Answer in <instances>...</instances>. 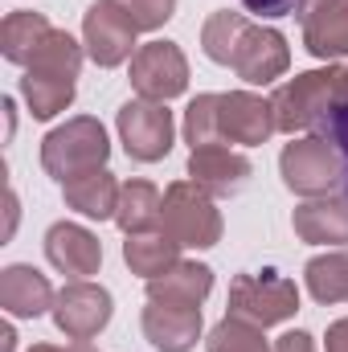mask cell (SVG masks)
Wrapping results in <instances>:
<instances>
[{
  "label": "cell",
  "instance_id": "cell-1",
  "mask_svg": "<svg viewBox=\"0 0 348 352\" xmlns=\"http://www.w3.org/2000/svg\"><path fill=\"white\" fill-rule=\"evenodd\" d=\"M78 70H83V45L66 29H50V37L41 41V50L33 54V62L25 66V78H21V94L29 102V115L33 119L62 115L74 102Z\"/></svg>",
  "mask_w": 348,
  "mask_h": 352
},
{
  "label": "cell",
  "instance_id": "cell-2",
  "mask_svg": "<svg viewBox=\"0 0 348 352\" xmlns=\"http://www.w3.org/2000/svg\"><path fill=\"white\" fill-rule=\"evenodd\" d=\"M107 156H111L107 127H102L98 119H90V115H78V119L58 123V127L41 140V168L54 176L58 184L90 173V168H107Z\"/></svg>",
  "mask_w": 348,
  "mask_h": 352
},
{
  "label": "cell",
  "instance_id": "cell-3",
  "mask_svg": "<svg viewBox=\"0 0 348 352\" xmlns=\"http://www.w3.org/2000/svg\"><path fill=\"white\" fill-rule=\"evenodd\" d=\"M160 230L173 234L180 246L209 250L221 242V209L213 205V192H205L197 180H176L164 188V213Z\"/></svg>",
  "mask_w": 348,
  "mask_h": 352
},
{
  "label": "cell",
  "instance_id": "cell-4",
  "mask_svg": "<svg viewBox=\"0 0 348 352\" xmlns=\"http://www.w3.org/2000/svg\"><path fill=\"white\" fill-rule=\"evenodd\" d=\"M345 156L336 144H328L324 135H303V140H291L279 156V173L283 184L299 197H328L340 188L345 180Z\"/></svg>",
  "mask_w": 348,
  "mask_h": 352
},
{
  "label": "cell",
  "instance_id": "cell-5",
  "mask_svg": "<svg viewBox=\"0 0 348 352\" xmlns=\"http://www.w3.org/2000/svg\"><path fill=\"white\" fill-rule=\"evenodd\" d=\"M234 320H246L254 328H274L287 324L299 311V287L283 274H238L230 283V303Z\"/></svg>",
  "mask_w": 348,
  "mask_h": 352
},
{
  "label": "cell",
  "instance_id": "cell-6",
  "mask_svg": "<svg viewBox=\"0 0 348 352\" xmlns=\"http://www.w3.org/2000/svg\"><path fill=\"white\" fill-rule=\"evenodd\" d=\"M336 66L328 70H307V74H295L291 82L270 94V107H274V123L279 131L295 135V131H307L316 127L320 119H328L332 111V90H336Z\"/></svg>",
  "mask_w": 348,
  "mask_h": 352
},
{
  "label": "cell",
  "instance_id": "cell-7",
  "mask_svg": "<svg viewBox=\"0 0 348 352\" xmlns=\"http://www.w3.org/2000/svg\"><path fill=\"white\" fill-rule=\"evenodd\" d=\"M119 140H123V152L140 164H156L173 152V135H176V123H173V111L164 102H152V98H131L119 107Z\"/></svg>",
  "mask_w": 348,
  "mask_h": 352
},
{
  "label": "cell",
  "instance_id": "cell-8",
  "mask_svg": "<svg viewBox=\"0 0 348 352\" xmlns=\"http://www.w3.org/2000/svg\"><path fill=\"white\" fill-rule=\"evenodd\" d=\"M115 316V299L107 287L98 283H87V278H74L58 291L54 299V324L62 336L70 340H94Z\"/></svg>",
  "mask_w": 348,
  "mask_h": 352
},
{
  "label": "cell",
  "instance_id": "cell-9",
  "mask_svg": "<svg viewBox=\"0 0 348 352\" xmlns=\"http://www.w3.org/2000/svg\"><path fill=\"white\" fill-rule=\"evenodd\" d=\"M131 87L140 98L168 102L188 87V62L176 41H148L131 58Z\"/></svg>",
  "mask_w": 348,
  "mask_h": 352
},
{
  "label": "cell",
  "instance_id": "cell-10",
  "mask_svg": "<svg viewBox=\"0 0 348 352\" xmlns=\"http://www.w3.org/2000/svg\"><path fill=\"white\" fill-rule=\"evenodd\" d=\"M135 33L140 29L111 0H94L87 8V16H83V45H87L90 62H98L102 70L123 66L127 58H135Z\"/></svg>",
  "mask_w": 348,
  "mask_h": 352
},
{
  "label": "cell",
  "instance_id": "cell-11",
  "mask_svg": "<svg viewBox=\"0 0 348 352\" xmlns=\"http://www.w3.org/2000/svg\"><path fill=\"white\" fill-rule=\"evenodd\" d=\"M217 127H221V144H242V148H259L279 131L270 98L250 90H230L217 98Z\"/></svg>",
  "mask_w": 348,
  "mask_h": 352
},
{
  "label": "cell",
  "instance_id": "cell-12",
  "mask_svg": "<svg viewBox=\"0 0 348 352\" xmlns=\"http://www.w3.org/2000/svg\"><path fill=\"white\" fill-rule=\"evenodd\" d=\"M291 66V50H287V37L279 29H266V25H250L242 33V45L234 54V74L250 87H270L274 78H283Z\"/></svg>",
  "mask_w": 348,
  "mask_h": 352
},
{
  "label": "cell",
  "instance_id": "cell-13",
  "mask_svg": "<svg viewBox=\"0 0 348 352\" xmlns=\"http://www.w3.org/2000/svg\"><path fill=\"white\" fill-rule=\"evenodd\" d=\"M45 258L54 270L70 274V278H90L102 266V242L90 234L87 226L74 221H54L45 234Z\"/></svg>",
  "mask_w": 348,
  "mask_h": 352
},
{
  "label": "cell",
  "instance_id": "cell-14",
  "mask_svg": "<svg viewBox=\"0 0 348 352\" xmlns=\"http://www.w3.org/2000/svg\"><path fill=\"white\" fill-rule=\"evenodd\" d=\"M250 160L226 144H209V148H193L188 152V180H197L205 192L213 197H230L250 180Z\"/></svg>",
  "mask_w": 348,
  "mask_h": 352
},
{
  "label": "cell",
  "instance_id": "cell-15",
  "mask_svg": "<svg viewBox=\"0 0 348 352\" xmlns=\"http://www.w3.org/2000/svg\"><path fill=\"white\" fill-rule=\"evenodd\" d=\"M54 287L50 278L29 263H12L0 270V307L17 320H37L45 311H54Z\"/></svg>",
  "mask_w": 348,
  "mask_h": 352
},
{
  "label": "cell",
  "instance_id": "cell-16",
  "mask_svg": "<svg viewBox=\"0 0 348 352\" xmlns=\"http://www.w3.org/2000/svg\"><path fill=\"white\" fill-rule=\"evenodd\" d=\"M144 336L160 352H193L201 340V307H173V303L148 299Z\"/></svg>",
  "mask_w": 348,
  "mask_h": 352
},
{
  "label": "cell",
  "instance_id": "cell-17",
  "mask_svg": "<svg viewBox=\"0 0 348 352\" xmlns=\"http://www.w3.org/2000/svg\"><path fill=\"white\" fill-rule=\"evenodd\" d=\"M291 226L312 246H348V201L312 197L291 213Z\"/></svg>",
  "mask_w": 348,
  "mask_h": 352
},
{
  "label": "cell",
  "instance_id": "cell-18",
  "mask_svg": "<svg viewBox=\"0 0 348 352\" xmlns=\"http://www.w3.org/2000/svg\"><path fill=\"white\" fill-rule=\"evenodd\" d=\"M213 291V270L205 263H180L164 270L160 278H148V299L173 303V307H201Z\"/></svg>",
  "mask_w": 348,
  "mask_h": 352
},
{
  "label": "cell",
  "instance_id": "cell-19",
  "mask_svg": "<svg viewBox=\"0 0 348 352\" xmlns=\"http://www.w3.org/2000/svg\"><path fill=\"white\" fill-rule=\"evenodd\" d=\"M119 192H123V184L115 180V173H107V168H90V173H83V176H74V180L62 184L66 205H70L74 213H83V217H94V221L115 217Z\"/></svg>",
  "mask_w": 348,
  "mask_h": 352
},
{
  "label": "cell",
  "instance_id": "cell-20",
  "mask_svg": "<svg viewBox=\"0 0 348 352\" xmlns=\"http://www.w3.org/2000/svg\"><path fill=\"white\" fill-rule=\"evenodd\" d=\"M303 45L320 62L348 58V0L324 4V8L303 16Z\"/></svg>",
  "mask_w": 348,
  "mask_h": 352
},
{
  "label": "cell",
  "instance_id": "cell-21",
  "mask_svg": "<svg viewBox=\"0 0 348 352\" xmlns=\"http://www.w3.org/2000/svg\"><path fill=\"white\" fill-rule=\"evenodd\" d=\"M123 263L131 266V274L140 278H160L164 270H173L180 263V242L164 230L152 234H127L123 242Z\"/></svg>",
  "mask_w": 348,
  "mask_h": 352
},
{
  "label": "cell",
  "instance_id": "cell-22",
  "mask_svg": "<svg viewBox=\"0 0 348 352\" xmlns=\"http://www.w3.org/2000/svg\"><path fill=\"white\" fill-rule=\"evenodd\" d=\"M160 213H164V197L152 180H127L119 192V209L115 221L123 234H152L160 230Z\"/></svg>",
  "mask_w": 348,
  "mask_h": 352
},
{
  "label": "cell",
  "instance_id": "cell-23",
  "mask_svg": "<svg viewBox=\"0 0 348 352\" xmlns=\"http://www.w3.org/2000/svg\"><path fill=\"white\" fill-rule=\"evenodd\" d=\"M50 21L41 12H8L0 25V54L17 66H29L33 54L41 50V41L50 37Z\"/></svg>",
  "mask_w": 348,
  "mask_h": 352
},
{
  "label": "cell",
  "instance_id": "cell-24",
  "mask_svg": "<svg viewBox=\"0 0 348 352\" xmlns=\"http://www.w3.org/2000/svg\"><path fill=\"white\" fill-rule=\"evenodd\" d=\"M246 29H250V21H246L242 12L217 8V12L201 25V50H205V58L217 62V66H234V54H238Z\"/></svg>",
  "mask_w": 348,
  "mask_h": 352
},
{
  "label": "cell",
  "instance_id": "cell-25",
  "mask_svg": "<svg viewBox=\"0 0 348 352\" xmlns=\"http://www.w3.org/2000/svg\"><path fill=\"white\" fill-rule=\"evenodd\" d=\"M303 278L316 303H348V250L316 254L303 270Z\"/></svg>",
  "mask_w": 348,
  "mask_h": 352
},
{
  "label": "cell",
  "instance_id": "cell-26",
  "mask_svg": "<svg viewBox=\"0 0 348 352\" xmlns=\"http://www.w3.org/2000/svg\"><path fill=\"white\" fill-rule=\"evenodd\" d=\"M205 352H270V344H266L262 328L246 324V320H234V316H226V320H221V324L209 332Z\"/></svg>",
  "mask_w": 348,
  "mask_h": 352
},
{
  "label": "cell",
  "instance_id": "cell-27",
  "mask_svg": "<svg viewBox=\"0 0 348 352\" xmlns=\"http://www.w3.org/2000/svg\"><path fill=\"white\" fill-rule=\"evenodd\" d=\"M217 98L221 94H197L184 111V144L188 148H209L221 144V127H217Z\"/></svg>",
  "mask_w": 348,
  "mask_h": 352
},
{
  "label": "cell",
  "instance_id": "cell-28",
  "mask_svg": "<svg viewBox=\"0 0 348 352\" xmlns=\"http://www.w3.org/2000/svg\"><path fill=\"white\" fill-rule=\"evenodd\" d=\"M123 8V16L140 29V33H156L168 16L176 12V0H111Z\"/></svg>",
  "mask_w": 348,
  "mask_h": 352
},
{
  "label": "cell",
  "instance_id": "cell-29",
  "mask_svg": "<svg viewBox=\"0 0 348 352\" xmlns=\"http://www.w3.org/2000/svg\"><path fill=\"white\" fill-rule=\"evenodd\" d=\"M328 127H332V144L340 148V156L348 160V102H332V111H328Z\"/></svg>",
  "mask_w": 348,
  "mask_h": 352
},
{
  "label": "cell",
  "instance_id": "cell-30",
  "mask_svg": "<svg viewBox=\"0 0 348 352\" xmlns=\"http://www.w3.org/2000/svg\"><path fill=\"white\" fill-rule=\"evenodd\" d=\"M270 352H316V340H312L307 332H287V336L274 340Z\"/></svg>",
  "mask_w": 348,
  "mask_h": 352
},
{
  "label": "cell",
  "instance_id": "cell-31",
  "mask_svg": "<svg viewBox=\"0 0 348 352\" xmlns=\"http://www.w3.org/2000/svg\"><path fill=\"white\" fill-rule=\"evenodd\" d=\"M250 12H259V16H283V12H291L295 8V0H242Z\"/></svg>",
  "mask_w": 348,
  "mask_h": 352
},
{
  "label": "cell",
  "instance_id": "cell-32",
  "mask_svg": "<svg viewBox=\"0 0 348 352\" xmlns=\"http://www.w3.org/2000/svg\"><path fill=\"white\" fill-rule=\"evenodd\" d=\"M324 352H348V320H336L324 336Z\"/></svg>",
  "mask_w": 348,
  "mask_h": 352
},
{
  "label": "cell",
  "instance_id": "cell-33",
  "mask_svg": "<svg viewBox=\"0 0 348 352\" xmlns=\"http://www.w3.org/2000/svg\"><path fill=\"white\" fill-rule=\"evenodd\" d=\"M29 352H94L87 340H78V344H70V349H58V344H33Z\"/></svg>",
  "mask_w": 348,
  "mask_h": 352
},
{
  "label": "cell",
  "instance_id": "cell-34",
  "mask_svg": "<svg viewBox=\"0 0 348 352\" xmlns=\"http://www.w3.org/2000/svg\"><path fill=\"white\" fill-rule=\"evenodd\" d=\"M0 352H17V332H12V324L0 328Z\"/></svg>",
  "mask_w": 348,
  "mask_h": 352
},
{
  "label": "cell",
  "instance_id": "cell-35",
  "mask_svg": "<svg viewBox=\"0 0 348 352\" xmlns=\"http://www.w3.org/2000/svg\"><path fill=\"white\" fill-rule=\"evenodd\" d=\"M324 4H336V0H295L299 16H307V12H316V8H324Z\"/></svg>",
  "mask_w": 348,
  "mask_h": 352
},
{
  "label": "cell",
  "instance_id": "cell-36",
  "mask_svg": "<svg viewBox=\"0 0 348 352\" xmlns=\"http://www.w3.org/2000/svg\"><path fill=\"white\" fill-rule=\"evenodd\" d=\"M12 226H17V192L8 188V234H12Z\"/></svg>",
  "mask_w": 348,
  "mask_h": 352
}]
</instances>
